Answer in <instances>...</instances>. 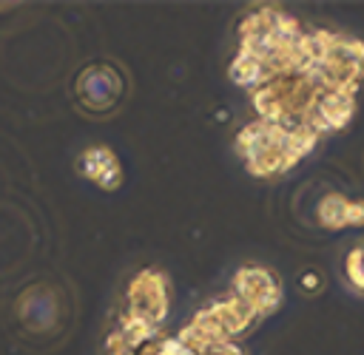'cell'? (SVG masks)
Returning <instances> with one entry per match:
<instances>
[{
    "label": "cell",
    "mask_w": 364,
    "mask_h": 355,
    "mask_svg": "<svg viewBox=\"0 0 364 355\" xmlns=\"http://www.w3.org/2000/svg\"><path fill=\"white\" fill-rule=\"evenodd\" d=\"M199 355H242V352H239V346H233V344L228 341V344L210 346V349H205V352H199Z\"/></svg>",
    "instance_id": "8"
},
{
    "label": "cell",
    "mask_w": 364,
    "mask_h": 355,
    "mask_svg": "<svg viewBox=\"0 0 364 355\" xmlns=\"http://www.w3.org/2000/svg\"><path fill=\"white\" fill-rule=\"evenodd\" d=\"M318 219L333 230L344 224H364V202H350L341 193H327L318 202Z\"/></svg>",
    "instance_id": "6"
},
{
    "label": "cell",
    "mask_w": 364,
    "mask_h": 355,
    "mask_svg": "<svg viewBox=\"0 0 364 355\" xmlns=\"http://www.w3.org/2000/svg\"><path fill=\"white\" fill-rule=\"evenodd\" d=\"M318 142L313 128H282L256 119L236 136V148L253 176H273L293 168Z\"/></svg>",
    "instance_id": "1"
},
{
    "label": "cell",
    "mask_w": 364,
    "mask_h": 355,
    "mask_svg": "<svg viewBox=\"0 0 364 355\" xmlns=\"http://www.w3.org/2000/svg\"><path fill=\"white\" fill-rule=\"evenodd\" d=\"M301 284L307 287V290H316L321 281H316V273H304V278H301Z\"/></svg>",
    "instance_id": "9"
},
{
    "label": "cell",
    "mask_w": 364,
    "mask_h": 355,
    "mask_svg": "<svg viewBox=\"0 0 364 355\" xmlns=\"http://www.w3.org/2000/svg\"><path fill=\"white\" fill-rule=\"evenodd\" d=\"M344 270H347L350 284H353L355 290H361V293H364V244H361V247H355V250L347 256Z\"/></svg>",
    "instance_id": "7"
},
{
    "label": "cell",
    "mask_w": 364,
    "mask_h": 355,
    "mask_svg": "<svg viewBox=\"0 0 364 355\" xmlns=\"http://www.w3.org/2000/svg\"><path fill=\"white\" fill-rule=\"evenodd\" d=\"M233 295L242 298L262 318V315H267V312H273L279 307L282 290H279V281L273 278L270 270H264V267H242L233 275Z\"/></svg>",
    "instance_id": "4"
},
{
    "label": "cell",
    "mask_w": 364,
    "mask_h": 355,
    "mask_svg": "<svg viewBox=\"0 0 364 355\" xmlns=\"http://www.w3.org/2000/svg\"><path fill=\"white\" fill-rule=\"evenodd\" d=\"M77 168H80L82 176L94 179V182H97L100 187H105V190H114V187L119 185V179H122L119 165H117V156H114L108 148H88V151L80 156Z\"/></svg>",
    "instance_id": "5"
},
{
    "label": "cell",
    "mask_w": 364,
    "mask_h": 355,
    "mask_svg": "<svg viewBox=\"0 0 364 355\" xmlns=\"http://www.w3.org/2000/svg\"><path fill=\"white\" fill-rule=\"evenodd\" d=\"M77 97L85 111L102 114L122 99V77L111 65H91L77 82Z\"/></svg>",
    "instance_id": "3"
},
{
    "label": "cell",
    "mask_w": 364,
    "mask_h": 355,
    "mask_svg": "<svg viewBox=\"0 0 364 355\" xmlns=\"http://www.w3.org/2000/svg\"><path fill=\"white\" fill-rule=\"evenodd\" d=\"M128 318H136L142 324L159 327L168 315V287L165 275L156 270L139 273L128 287Z\"/></svg>",
    "instance_id": "2"
}]
</instances>
